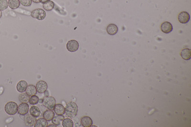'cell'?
Instances as JSON below:
<instances>
[{
	"mask_svg": "<svg viewBox=\"0 0 191 127\" xmlns=\"http://www.w3.org/2000/svg\"><path fill=\"white\" fill-rule=\"evenodd\" d=\"M78 107L74 102H69L67 104L65 108V114L66 116L70 118H73L77 115Z\"/></svg>",
	"mask_w": 191,
	"mask_h": 127,
	"instance_id": "cell-1",
	"label": "cell"
},
{
	"mask_svg": "<svg viewBox=\"0 0 191 127\" xmlns=\"http://www.w3.org/2000/svg\"><path fill=\"white\" fill-rule=\"evenodd\" d=\"M18 106L17 103L14 101H10L6 103L4 109L6 113L8 115H14L18 112Z\"/></svg>",
	"mask_w": 191,
	"mask_h": 127,
	"instance_id": "cell-2",
	"label": "cell"
},
{
	"mask_svg": "<svg viewBox=\"0 0 191 127\" xmlns=\"http://www.w3.org/2000/svg\"><path fill=\"white\" fill-rule=\"evenodd\" d=\"M42 103L47 109L53 110L56 104V100L53 97L46 96L43 99Z\"/></svg>",
	"mask_w": 191,
	"mask_h": 127,
	"instance_id": "cell-3",
	"label": "cell"
},
{
	"mask_svg": "<svg viewBox=\"0 0 191 127\" xmlns=\"http://www.w3.org/2000/svg\"><path fill=\"white\" fill-rule=\"evenodd\" d=\"M46 12L45 10L41 8L35 9L31 12V15L33 18L36 19L39 21L44 20L46 17Z\"/></svg>",
	"mask_w": 191,
	"mask_h": 127,
	"instance_id": "cell-4",
	"label": "cell"
},
{
	"mask_svg": "<svg viewBox=\"0 0 191 127\" xmlns=\"http://www.w3.org/2000/svg\"><path fill=\"white\" fill-rule=\"evenodd\" d=\"M80 45L77 41L75 39H71L68 41L67 44V49L69 52H76L78 50Z\"/></svg>",
	"mask_w": 191,
	"mask_h": 127,
	"instance_id": "cell-5",
	"label": "cell"
},
{
	"mask_svg": "<svg viewBox=\"0 0 191 127\" xmlns=\"http://www.w3.org/2000/svg\"><path fill=\"white\" fill-rule=\"evenodd\" d=\"M25 118H24V121L25 123L26 126L27 127H33L35 126V124L36 123V118L34 116H32L31 114H26V115H25Z\"/></svg>",
	"mask_w": 191,
	"mask_h": 127,
	"instance_id": "cell-6",
	"label": "cell"
},
{
	"mask_svg": "<svg viewBox=\"0 0 191 127\" xmlns=\"http://www.w3.org/2000/svg\"><path fill=\"white\" fill-rule=\"evenodd\" d=\"M37 91L39 93H43L47 90L48 85L46 82L43 80H39L36 85Z\"/></svg>",
	"mask_w": 191,
	"mask_h": 127,
	"instance_id": "cell-7",
	"label": "cell"
},
{
	"mask_svg": "<svg viewBox=\"0 0 191 127\" xmlns=\"http://www.w3.org/2000/svg\"><path fill=\"white\" fill-rule=\"evenodd\" d=\"M29 110V107L27 103H22L18 106V113L20 115L25 116L28 113Z\"/></svg>",
	"mask_w": 191,
	"mask_h": 127,
	"instance_id": "cell-8",
	"label": "cell"
},
{
	"mask_svg": "<svg viewBox=\"0 0 191 127\" xmlns=\"http://www.w3.org/2000/svg\"><path fill=\"white\" fill-rule=\"evenodd\" d=\"M190 19V15L186 11H182L178 15V20L181 24H187L189 21Z\"/></svg>",
	"mask_w": 191,
	"mask_h": 127,
	"instance_id": "cell-9",
	"label": "cell"
},
{
	"mask_svg": "<svg viewBox=\"0 0 191 127\" xmlns=\"http://www.w3.org/2000/svg\"><path fill=\"white\" fill-rule=\"evenodd\" d=\"M161 29L164 33H169L173 31V25L170 22H165L161 24Z\"/></svg>",
	"mask_w": 191,
	"mask_h": 127,
	"instance_id": "cell-10",
	"label": "cell"
},
{
	"mask_svg": "<svg viewBox=\"0 0 191 127\" xmlns=\"http://www.w3.org/2000/svg\"><path fill=\"white\" fill-rule=\"evenodd\" d=\"M28 84L25 80H20L16 86V89L20 93H24L27 88Z\"/></svg>",
	"mask_w": 191,
	"mask_h": 127,
	"instance_id": "cell-11",
	"label": "cell"
},
{
	"mask_svg": "<svg viewBox=\"0 0 191 127\" xmlns=\"http://www.w3.org/2000/svg\"><path fill=\"white\" fill-rule=\"evenodd\" d=\"M118 32V26L114 24L108 25L107 27V32L110 35H114Z\"/></svg>",
	"mask_w": 191,
	"mask_h": 127,
	"instance_id": "cell-12",
	"label": "cell"
},
{
	"mask_svg": "<svg viewBox=\"0 0 191 127\" xmlns=\"http://www.w3.org/2000/svg\"><path fill=\"white\" fill-rule=\"evenodd\" d=\"M81 123L83 127H90L93 124V121L90 117L84 116L81 119Z\"/></svg>",
	"mask_w": 191,
	"mask_h": 127,
	"instance_id": "cell-13",
	"label": "cell"
},
{
	"mask_svg": "<svg viewBox=\"0 0 191 127\" xmlns=\"http://www.w3.org/2000/svg\"><path fill=\"white\" fill-rule=\"evenodd\" d=\"M54 110L57 115H63L65 113V108L61 104H56Z\"/></svg>",
	"mask_w": 191,
	"mask_h": 127,
	"instance_id": "cell-14",
	"label": "cell"
},
{
	"mask_svg": "<svg viewBox=\"0 0 191 127\" xmlns=\"http://www.w3.org/2000/svg\"><path fill=\"white\" fill-rule=\"evenodd\" d=\"M182 58L184 60L188 61L191 59V51L189 49L185 48L182 50L181 52Z\"/></svg>",
	"mask_w": 191,
	"mask_h": 127,
	"instance_id": "cell-15",
	"label": "cell"
},
{
	"mask_svg": "<svg viewBox=\"0 0 191 127\" xmlns=\"http://www.w3.org/2000/svg\"><path fill=\"white\" fill-rule=\"evenodd\" d=\"M26 93L30 96H32L33 95H36L37 93V90L36 87L33 85H28L27 88L26 89Z\"/></svg>",
	"mask_w": 191,
	"mask_h": 127,
	"instance_id": "cell-16",
	"label": "cell"
},
{
	"mask_svg": "<svg viewBox=\"0 0 191 127\" xmlns=\"http://www.w3.org/2000/svg\"><path fill=\"white\" fill-rule=\"evenodd\" d=\"M55 116V113L52 110H48L43 114V118L46 119L47 121H51Z\"/></svg>",
	"mask_w": 191,
	"mask_h": 127,
	"instance_id": "cell-17",
	"label": "cell"
},
{
	"mask_svg": "<svg viewBox=\"0 0 191 127\" xmlns=\"http://www.w3.org/2000/svg\"><path fill=\"white\" fill-rule=\"evenodd\" d=\"M29 112L32 116H34L35 118L38 117L41 114L40 109L36 106L31 107L29 110Z\"/></svg>",
	"mask_w": 191,
	"mask_h": 127,
	"instance_id": "cell-18",
	"label": "cell"
},
{
	"mask_svg": "<svg viewBox=\"0 0 191 127\" xmlns=\"http://www.w3.org/2000/svg\"><path fill=\"white\" fill-rule=\"evenodd\" d=\"M55 4L52 1H49L43 4V9L46 11H51L53 10Z\"/></svg>",
	"mask_w": 191,
	"mask_h": 127,
	"instance_id": "cell-19",
	"label": "cell"
},
{
	"mask_svg": "<svg viewBox=\"0 0 191 127\" xmlns=\"http://www.w3.org/2000/svg\"><path fill=\"white\" fill-rule=\"evenodd\" d=\"M8 2L9 7L12 10L17 9L20 6V3L19 0H9Z\"/></svg>",
	"mask_w": 191,
	"mask_h": 127,
	"instance_id": "cell-20",
	"label": "cell"
},
{
	"mask_svg": "<svg viewBox=\"0 0 191 127\" xmlns=\"http://www.w3.org/2000/svg\"><path fill=\"white\" fill-rule=\"evenodd\" d=\"M48 125L47 121L44 118H39L37 120L35 127H47Z\"/></svg>",
	"mask_w": 191,
	"mask_h": 127,
	"instance_id": "cell-21",
	"label": "cell"
},
{
	"mask_svg": "<svg viewBox=\"0 0 191 127\" xmlns=\"http://www.w3.org/2000/svg\"><path fill=\"white\" fill-rule=\"evenodd\" d=\"M64 119V117L63 115H57L55 117L54 116V117L52 120V121L54 124L56 126H59L63 121Z\"/></svg>",
	"mask_w": 191,
	"mask_h": 127,
	"instance_id": "cell-22",
	"label": "cell"
},
{
	"mask_svg": "<svg viewBox=\"0 0 191 127\" xmlns=\"http://www.w3.org/2000/svg\"><path fill=\"white\" fill-rule=\"evenodd\" d=\"M30 96L26 93H22L19 96V100L21 103H28L29 101Z\"/></svg>",
	"mask_w": 191,
	"mask_h": 127,
	"instance_id": "cell-23",
	"label": "cell"
},
{
	"mask_svg": "<svg viewBox=\"0 0 191 127\" xmlns=\"http://www.w3.org/2000/svg\"><path fill=\"white\" fill-rule=\"evenodd\" d=\"M62 125L64 127H73V122L70 118H65L62 121Z\"/></svg>",
	"mask_w": 191,
	"mask_h": 127,
	"instance_id": "cell-24",
	"label": "cell"
},
{
	"mask_svg": "<svg viewBox=\"0 0 191 127\" xmlns=\"http://www.w3.org/2000/svg\"><path fill=\"white\" fill-rule=\"evenodd\" d=\"M8 2L7 0H0V11H3L7 9Z\"/></svg>",
	"mask_w": 191,
	"mask_h": 127,
	"instance_id": "cell-25",
	"label": "cell"
},
{
	"mask_svg": "<svg viewBox=\"0 0 191 127\" xmlns=\"http://www.w3.org/2000/svg\"><path fill=\"white\" fill-rule=\"evenodd\" d=\"M29 102L31 105H35L39 102L38 97L37 96H35V95H33L30 98Z\"/></svg>",
	"mask_w": 191,
	"mask_h": 127,
	"instance_id": "cell-26",
	"label": "cell"
},
{
	"mask_svg": "<svg viewBox=\"0 0 191 127\" xmlns=\"http://www.w3.org/2000/svg\"><path fill=\"white\" fill-rule=\"evenodd\" d=\"M20 4H21L22 6L25 7H28L31 6L32 4V0H19Z\"/></svg>",
	"mask_w": 191,
	"mask_h": 127,
	"instance_id": "cell-27",
	"label": "cell"
},
{
	"mask_svg": "<svg viewBox=\"0 0 191 127\" xmlns=\"http://www.w3.org/2000/svg\"><path fill=\"white\" fill-rule=\"evenodd\" d=\"M32 1L35 4H38V3H41V0H32Z\"/></svg>",
	"mask_w": 191,
	"mask_h": 127,
	"instance_id": "cell-28",
	"label": "cell"
},
{
	"mask_svg": "<svg viewBox=\"0 0 191 127\" xmlns=\"http://www.w3.org/2000/svg\"><path fill=\"white\" fill-rule=\"evenodd\" d=\"M50 1V0H41V3L43 4L46 2V1Z\"/></svg>",
	"mask_w": 191,
	"mask_h": 127,
	"instance_id": "cell-29",
	"label": "cell"
},
{
	"mask_svg": "<svg viewBox=\"0 0 191 127\" xmlns=\"http://www.w3.org/2000/svg\"><path fill=\"white\" fill-rule=\"evenodd\" d=\"M47 127H56L57 126H56V125H49L48 126H47Z\"/></svg>",
	"mask_w": 191,
	"mask_h": 127,
	"instance_id": "cell-30",
	"label": "cell"
},
{
	"mask_svg": "<svg viewBox=\"0 0 191 127\" xmlns=\"http://www.w3.org/2000/svg\"><path fill=\"white\" fill-rule=\"evenodd\" d=\"M1 16H2V12L1 11H0V18H1Z\"/></svg>",
	"mask_w": 191,
	"mask_h": 127,
	"instance_id": "cell-31",
	"label": "cell"
}]
</instances>
